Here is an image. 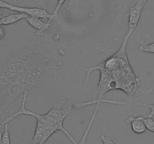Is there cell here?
Returning a JSON list of instances; mask_svg holds the SVG:
<instances>
[{
	"label": "cell",
	"instance_id": "13",
	"mask_svg": "<svg viewBox=\"0 0 154 144\" xmlns=\"http://www.w3.org/2000/svg\"><path fill=\"white\" fill-rule=\"evenodd\" d=\"M100 139L103 144H115L114 140H113L110 136H107V135L102 134V136H100Z\"/></svg>",
	"mask_w": 154,
	"mask_h": 144
},
{
	"label": "cell",
	"instance_id": "8",
	"mask_svg": "<svg viewBox=\"0 0 154 144\" xmlns=\"http://www.w3.org/2000/svg\"><path fill=\"white\" fill-rule=\"evenodd\" d=\"M100 105H101V103L96 104V107H95V109H94V112H93V116H92V117H91V119H90V122H89L88 126H87V128H86L85 132H84V135H83L82 138H81V140H80L79 142H78V144H86L87 136H88L89 133H90V129H91L92 125H93V122H94V120H95V118H96V115H97V112H98V111H99V106H100Z\"/></svg>",
	"mask_w": 154,
	"mask_h": 144
},
{
	"label": "cell",
	"instance_id": "6",
	"mask_svg": "<svg viewBox=\"0 0 154 144\" xmlns=\"http://www.w3.org/2000/svg\"><path fill=\"white\" fill-rule=\"evenodd\" d=\"M126 122L129 123L131 124V128L134 133L141 134L144 133L146 131V127L144 124V122L141 118H140L139 116H130L127 118Z\"/></svg>",
	"mask_w": 154,
	"mask_h": 144
},
{
	"label": "cell",
	"instance_id": "7",
	"mask_svg": "<svg viewBox=\"0 0 154 144\" xmlns=\"http://www.w3.org/2000/svg\"><path fill=\"white\" fill-rule=\"evenodd\" d=\"M27 15L24 13H16L10 14H5L2 17L0 18V26H5L14 24L15 22H19L23 19H26Z\"/></svg>",
	"mask_w": 154,
	"mask_h": 144
},
{
	"label": "cell",
	"instance_id": "14",
	"mask_svg": "<svg viewBox=\"0 0 154 144\" xmlns=\"http://www.w3.org/2000/svg\"><path fill=\"white\" fill-rule=\"evenodd\" d=\"M14 4H12L11 3L7 2H5L3 0H0V9H8V10H12Z\"/></svg>",
	"mask_w": 154,
	"mask_h": 144
},
{
	"label": "cell",
	"instance_id": "11",
	"mask_svg": "<svg viewBox=\"0 0 154 144\" xmlns=\"http://www.w3.org/2000/svg\"><path fill=\"white\" fill-rule=\"evenodd\" d=\"M138 50L142 52H147V53H154V42L147 45H140Z\"/></svg>",
	"mask_w": 154,
	"mask_h": 144
},
{
	"label": "cell",
	"instance_id": "5",
	"mask_svg": "<svg viewBox=\"0 0 154 144\" xmlns=\"http://www.w3.org/2000/svg\"><path fill=\"white\" fill-rule=\"evenodd\" d=\"M26 20L27 21V22H28L32 27H33V28H35V29L37 30L36 35H42L44 32L46 31V30H48L50 28V26L48 25L47 22H43L40 18L28 16L26 18Z\"/></svg>",
	"mask_w": 154,
	"mask_h": 144
},
{
	"label": "cell",
	"instance_id": "15",
	"mask_svg": "<svg viewBox=\"0 0 154 144\" xmlns=\"http://www.w3.org/2000/svg\"><path fill=\"white\" fill-rule=\"evenodd\" d=\"M5 35V30L2 26H0V40H2Z\"/></svg>",
	"mask_w": 154,
	"mask_h": 144
},
{
	"label": "cell",
	"instance_id": "16",
	"mask_svg": "<svg viewBox=\"0 0 154 144\" xmlns=\"http://www.w3.org/2000/svg\"><path fill=\"white\" fill-rule=\"evenodd\" d=\"M74 2H75V0H69V6H68V10H69V9L70 8L71 5H72V3Z\"/></svg>",
	"mask_w": 154,
	"mask_h": 144
},
{
	"label": "cell",
	"instance_id": "9",
	"mask_svg": "<svg viewBox=\"0 0 154 144\" xmlns=\"http://www.w3.org/2000/svg\"><path fill=\"white\" fill-rule=\"evenodd\" d=\"M66 0H57V6H56L55 9H54V12H53V13L51 14V19L48 20V22H47V23H48V25L49 26H51V22H52L53 21L57 20L58 19V13H59V11H60V8H61V7H62V6H63V4H64L65 2H66Z\"/></svg>",
	"mask_w": 154,
	"mask_h": 144
},
{
	"label": "cell",
	"instance_id": "4",
	"mask_svg": "<svg viewBox=\"0 0 154 144\" xmlns=\"http://www.w3.org/2000/svg\"><path fill=\"white\" fill-rule=\"evenodd\" d=\"M12 11L18 12V13H24L29 16L40 18V19L50 20L51 17V14L47 10L41 8H29V7H21V6L14 5Z\"/></svg>",
	"mask_w": 154,
	"mask_h": 144
},
{
	"label": "cell",
	"instance_id": "2",
	"mask_svg": "<svg viewBox=\"0 0 154 144\" xmlns=\"http://www.w3.org/2000/svg\"><path fill=\"white\" fill-rule=\"evenodd\" d=\"M27 94H28V92H25L19 110L9 116L8 118H6L5 121H3L1 123L2 126L4 125L5 123H8L9 122L19 116H33L36 118L37 124H36L34 136L29 144H45L47 140L57 130L63 131L74 144H78V142H76V140L72 137V135L69 134L67 130H66L63 126V122H64L65 118L69 114L75 112L72 106V105L63 108V105L65 100H62L54 105L51 108V110L48 111L47 113L39 114L33 112V111L29 110L26 108Z\"/></svg>",
	"mask_w": 154,
	"mask_h": 144
},
{
	"label": "cell",
	"instance_id": "10",
	"mask_svg": "<svg viewBox=\"0 0 154 144\" xmlns=\"http://www.w3.org/2000/svg\"><path fill=\"white\" fill-rule=\"evenodd\" d=\"M140 118L143 120L144 124H145L146 129H147L150 131L154 133V120L153 118H149L146 116H139Z\"/></svg>",
	"mask_w": 154,
	"mask_h": 144
},
{
	"label": "cell",
	"instance_id": "3",
	"mask_svg": "<svg viewBox=\"0 0 154 144\" xmlns=\"http://www.w3.org/2000/svg\"><path fill=\"white\" fill-rule=\"evenodd\" d=\"M147 1V0H138L136 3L130 8L129 20H128V32L126 34L131 36L135 30Z\"/></svg>",
	"mask_w": 154,
	"mask_h": 144
},
{
	"label": "cell",
	"instance_id": "17",
	"mask_svg": "<svg viewBox=\"0 0 154 144\" xmlns=\"http://www.w3.org/2000/svg\"><path fill=\"white\" fill-rule=\"evenodd\" d=\"M5 14H2V13H1V11H0V18L2 17V16H5Z\"/></svg>",
	"mask_w": 154,
	"mask_h": 144
},
{
	"label": "cell",
	"instance_id": "19",
	"mask_svg": "<svg viewBox=\"0 0 154 144\" xmlns=\"http://www.w3.org/2000/svg\"><path fill=\"white\" fill-rule=\"evenodd\" d=\"M45 1H47V0H45Z\"/></svg>",
	"mask_w": 154,
	"mask_h": 144
},
{
	"label": "cell",
	"instance_id": "12",
	"mask_svg": "<svg viewBox=\"0 0 154 144\" xmlns=\"http://www.w3.org/2000/svg\"><path fill=\"white\" fill-rule=\"evenodd\" d=\"M139 106H144V107H147L150 110V114H148L147 116H145L146 117H149V118H153L154 116V104H143V103H139L138 104Z\"/></svg>",
	"mask_w": 154,
	"mask_h": 144
},
{
	"label": "cell",
	"instance_id": "1",
	"mask_svg": "<svg viewBox=\"0 0 154 144\" xmlns=\"http://www.w3.org/2000/svg\"><path fill=\"white\" fill-rule=\"evenodd\" d=\"M129 38L130 35L126 34L119 50L99 64L95 67L82 68L86 72L85 84L88 82L93 70L100 71L99 84L95 91L97 100H102L104 95L111 90H122L129 98L153 92V89H141L138 87L139 79L134 74L126 54Z\"/></svg>",
	"mask_w": 154,
	"mask_h": 144
},
{
	"label": "cell",
	"instance_id": "18",
	"mask_svg": "<svg viewBox=\"0 0 154 144\" xmlns=\"http://www.w3.org/2000/svg\"><path fill=\"white\" fill-rule=\"evenodd\" d=\"M11 144H14V142H13V141L11 140Z\"/></svg>",
	"mask_w": 154,
	"mask_h": 144
}]
</instances>
